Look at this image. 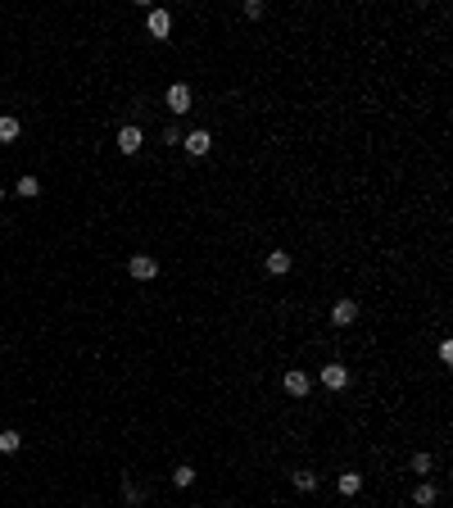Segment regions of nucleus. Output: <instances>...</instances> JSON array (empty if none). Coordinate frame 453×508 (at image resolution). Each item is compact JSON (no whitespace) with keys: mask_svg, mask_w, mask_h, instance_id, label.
<instances>
[{"mask_svg":"<svg viewBox=\"0 0 453 508\" xmlns=\"http://www.w3.org/2000/svg\"><path fill=\"white\" fill-rule=\"evenodd\" d=\"M140 145H145V136H140V128H131V123H127V128L118 132V150H123V154H136Z\"/></svg>","mask_w":453,"mask_h":508,"instance_id":"0eeeda50","label":"nucleus"},{"mask_svg":"<svg viewBox=\"0 0 453 508\" xmlns=\"http://www.w3.org/2000/svg\"><path fill=\"white\" fill-rule=\"evenodd\" d=\"M19 445H23L19 431H0V454H19Z\"/></svg>","mask_w":453,"mask_h":508,"instance_id":"2eb2a0df","label":"nucleus"},{"mask_svg":"<svg viewBox=\"0 0 453 508\" xmlns=\"http://www.w3.org/2000/svg\"><path fill=\"white\" fill-rule=\"evenodd\" d=\"M209 145H213V136H209L204 128H195V132H186V136H182V150L191 154V159H204Z\"/></svg>","mask_w":453,"mask_h":508,"instance_id":"f03ea898","label":"nucleus"},{"mask_svg":"<svg viewBox=\"0 0 453 508\" xmlns=\"http://www.w3.org/2000/svg\"><path fill=\"white\" fill-rule=\"evenodd\" d=\"M173 486H182V490H186V486H195V467H191V463H182V467L173 472Z\"/></svg>","mask_w":453,"mask_h":508,"instance_id":"dca6fc26","label":"nucleus"},{"mask_svg":"<svg viewBox=\"0 0 453 508\" xmlns=\"http://www.w3.org/2000/svg\"><path fill=\"white\" fill-rule=\"evenodd\" d=\"M335 490H340V495H358V490H363V476H358V472H340Z\"/></svg>","mask_w":453,"mask_h":508,"instance_id":"9b49d317","label":"nucleus"},{"mask_svg":"<svg viewBox=\"0 0 453 508\" xmlns=\"http://www.w3.org/2000/svg\"><path fill=\"white\" fill-rule=\"evenodd\" d=\"M412 504H421V508H431V504H435V486H431V481H421V486L412 490Z\"/></svg>","mask_w":453,"mask_h":508,"instance_id":"4468645a","label":"nucleus"},{"mask_svg":"<svg viewBox=\"0 0 453 508\" xmlns=\"http://www.w3.org/2000/svg\"><path fill=\"white\" fill-rule=\"evenodd\" d=\"M182 136H186L182 128H168V132H163V141H168V145H182Z\"/></svg>","mask_w":453,"mask_h":508,"instance_id":"a211bd4d","label":"nucleus"},{"mask_svg":"<svg viewBox=\"0 0 453 508\" xmlns=\"http://www.w3.org/2000/svg\"><path fill=\"white\" fill-rule=\"evenodd\" d=\"M281 390H286V395H295V400H304V395L313 390V377H308V372H299V368H291L286 377H281Z\"/></svg>","mask_w":453,"mask_h":508,"instance_id":"7ed1b4c3","label":"nucleus"},{"mask_svg":"<svg viewBox=\"0 0 453 508\" xmlns=\"http://www.w3.org/2000/svg\"><path fill=\"white\" fill-rule=\"evenodd\" d=\"M127 272H131L136 281H154V277H159V259H154V254H131V259H127Z\"/></svg>","mask_w":453,"mask_h":508,"instance_id":"f257e3e1","label":"nucleus"},{"mask_svg":"<svg viewBox=\"0 0 453 508\" xmlns=\"http://www.w3.org/2000/svg\"><path fill=\"white\" fill-rule=\"evenodd\" d=\"M322 386L326 390H345L349 386V368H345V363H326V368H322Z\"/></svg>","mask_w":453,"mask_h":508,"instance_id":"20e7f679","label":"nucleus"},{"mask_svg":"<svg viewBox=\"0 0 453 508\" xmlns=\"http://www.w3.org/2000/svg\"><path fill=\"white\" fill-rule=\"evenodd\" d=\"M163 100H168V109H173V114H186V109H191V87H186V82H173Z\"/></svg>","mask_w":453,"mask_h":508,"instance_id":"39448f33","label":"nucleus"},{"mask_svg":"<svg viewBox=\"0 0 453 508\" xmlns=\"http://www.w3.org/2000/svg\"><path fill=\"white\" fill-rule=\"evenodd\" d=\"M19 132H23V123L14 119V114H0V141L10 145V141H19Z\"/></svg>","mask_w":453,"mask_h":508,"instance_id":"9d476101","label":"nucleus"},{"mask_svg":"<svg viewBox=\"0 0 453 508\" xmlns=\"http://www.w3.org/2000/svg\"><path fill=\"white\" fill-rule=\"evenodd\" d=\"M168 32H173V14H168V10H150V37L163 41Z\"/></svg>","mask_w":453,"mask_h":508,"instance_id":"6e6552de","label":"nucleus"},{"mask_svg":"<svg viewBox=\"0 0 453 508\" xmlns=\"http://www.w3.org/2000/svg\"><path fill=\"white\" fill-rule=\"evenodd\" d=\"M0 200H5V186H0Z\"/></svg>","mask_w":453,"mask_h":508,"instance_id":"6ab92c4d","label":"nucleus"},{"mask_svg":"<svg viewBox=\"0 0 453 508\" xmlns=\"http://www.w3.org/2000/svg\"><path fill=\"white\" fill-rule=\"evenodd\" d=\"M412 472H421V476L431 472V454H412Z\"/></svg>","mask_w":453,"mask_h":508,"instance_id":"f3484780","label":"nucleus"},{"mask_svg":"<svg viewBox=\"0 0 453 508\" xmlns=\"http://www.w3.org/2000/svg\"><path fill=\"white\" fill-rule=\"evenodd\" d=\"M268 272H272V277H286V272H291V254H286V250H272V254H268Z\"/></svg>","mask_w":453,"mask_h":508,"instance_id":"1a4fd4ad","label":"nucleus"},{"mask_svg":"<svg viewBox=\"0 0 453 508\" xmlns=\"http://www.w3.org/2000/svg\"><path fill=\"white\" fill-rule=\"evenodd\" d=\"M354 318H358V304L354 300H335V309H331V323L335 327H354Z\"/></svg>","mask_w":453,"mask_h":508,"instance_id":"423d86ee","label":"nucleus"},{"mask_svg":"<svg viewBox=\"0 0 453 508\" xmlns=\"http://www.w3.org/2000/svg\"><path fill=\"white\" fill-rule=\"evenodd\" d=\"M291 481H295V490H304V495H308V490H317V472H308V467H299Z\"/></svg>","mask_w":453,"mask_h":508,"instance_id":"f8f14e48","label":"nucleus"},{"mask_svg":"<svg viewBox=\"0 0 453 508\" xmlns=\"http://www.w3.org/2000/svg\"><path fill=\"white\" fill-rule=\"evenodd\" d=\"M14 191H19L23 200H32V195H41V182H36V177H19V182H14Z\"/></svg>","mask_w":453,"mask_h":508,"instance_id":"ddd939ff","label":"nucleus"}]
</instances>
